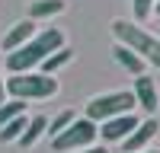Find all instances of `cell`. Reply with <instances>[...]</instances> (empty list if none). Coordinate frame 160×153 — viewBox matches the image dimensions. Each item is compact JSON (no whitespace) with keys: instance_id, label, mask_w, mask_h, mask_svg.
Instances as JSON below:
<instances>
[{"instance_id":"6da1fadb","label":"cell","mask_w":160,"mask_h":153,"mask_svg":"<svg viewBox=\"0 0 160 153\" xmlns=\"http://www.w3.org/2000/svg\"><path fill=\"white\" fill-rule=\"evenodd\" d=\"M64 45V32L61 29H38L26 45H19L16 51H10L7 54V70L10 73H26V70H38V64H42L51 51H58Z\"/></svg>"},{"instance_id":"7a4b0ae2","label":"cell","mask_w":160,"mask_h":153,"mask_svg":"<svg viewBox=\"0 0 160 153\" xmlns=\"http://www.w3.org/2000/svg\"><path fill=\"white\" fill-rule=\"evenodd\" d=\"M55 93H58V80H55L51 73L26 70V73H13V76H7V96H10V99L35 102V99H51Z\"/></svg>"},{"instance_id":"3957f363","label":"cell","mask_w":160,"mask_h":153,"mask_svg":"<svg viewBox=\"0 0 160 153\" xmlns=\"http://www.w3.org/2000/svg\"><path fill=\"white\" fill-rule=\"evenodd\" d=\"M112 35H115V42L128 45L131 51H138L148 64H154V67L160 70V38H157V35L144 32L141 26L128 22V19H115V22H112Z\"/></svg>"},{"instance_id":"277c9868","label":"cell","mask_w":160,"mask_h":153,"mask_svg":"<svg viewBox=\"0 0 160 153\" xmlns=\"http://www.w3.org/2000/svg\"><path fill=\"white\" fill-rule=\"evenodd\" d=\"M138 102H135V93L128 89H115V93H102V96H93L87 102V118L90 121H106L112 115H125V112H135Z\"/></svg>"},{"instance_id":"5b68a950","label":"cell","mask_w":160,"mask_h":153,"mask_svg":"<svg viewBox=\"0 0 160 153\" xmlns=\"http://www.w3.org/2000/svg\"><path fill=\"white\" fill-rule=\"evenodd\" d=\"M99 137V124L96 121H90L87 115L83 118H74L58 137H51V150L55 153H71V150H83L90 147L93 140Z\"/></svg>"},{"instance_id":"8992f818","label":"cell","mask_w":160,"mask_h":153,"mask_svg":"<svg viewBox=\"0 0 160 153\" xmlns=\"http://www.w3.org/2000/svg\"><path fill=\"white\" fill-rule=\"evenodd\" d=\"M138 115L135 112H125V115H112V118L99 121V137L106 140V144H122V140L138 128Z\"/></svg>"},{"instance_id":"52a82bcc","label":"cell","mask_w":160,"mask_h":153,"mask_svg":"<svg viewBox=\"0 0 160 153\" xmlns=\"http://www.w3.org/2000/svg\"><path fill=\"white\" fill-rule=\"evenodd\" d=\"M135 102H138V109H144L148 115H157L160 112V93H157V83H154V76L148 73H141L135 76Z\"/></svg>"},{"instance_id":"ba28073f","label":"cell","mask_w":160,"mask_h":153,"mask_svg":"<svg viewBox=\"0 0 160 153\" xmlns=\"http://www.w3.org/2000/svg\"><path fill=\"white\" fill-rule=\"evenodd\" d=\"M157 131H160V124H157V118L154 115H148L144 121H138V128L131 131L125 140H122V147H125V153H138V150H148V144L157 137Z\"/></svg>"},{"instance_id":"9c48e42d","label":"cell","mask_w":160,"mask_h":153,"mask_svg":"<svg viewBox=\"0 0 160 153\" xmlns=\"http://www.w3.org/2000/svg\"><path fill=\"white\" fill-rule=\"evenodd\" d=\"M112 58H115L118 67L128 70L131 76H141V73H144V67H148V61H144L138 51H131L128 45H122V42H115V45H112Z\"/></svg>"},{"instance_id":"30bf717a","label":"cell","mask_w":160,"mask_h":153,"mask_svg":"<svg viewBox=\"0 0 160 153\" xmlns=\"http://www.w3.org/2000/svg\"><path fill=\"white\" fill-rule=\"evenodd\" d=\"M35 32H38V29H35V19H19V22L10 26V32L3 35V42H0V45H3V51L10 54V51H16L19 45H26Z\"/></svg>"},{"instance_id":"8fae6325","label":"cell","mask_w":160,"mask_h":153,"mask_svg":"<svg viewBox=\"0 0 160 153\" xmlns=\"http://www.w3.org/2000/svg\"><path fill=\"white\" fill-rule=\"evenodd\" d=\"M74 61V51L68 48V45H61L58 51H51V54L42 61V64H38V70H42V73H51V76H55L61 67H68V64Z\"/></svg>"},{"instance_id":"7c38bea8","label":"cell","mask_w":160,"mask_h":153,"mask_svg":"<svg viewBox=\"0 0 160 153\" xmlns=\"http://www.w3.org/2000/svg\"><path fill=\"white\" fill-rule=\"evenodd\" d=\"M45 128H48V118H45V115H35V118H29V124H26V131L19 134L16 144H19V147H26V150L35 147V144H38V137L45 134Z\"/></svg>"},{"instance_id":"4fadbf2b","label":"cell","mask_w":160,"mask_h":153,"mask_svg":"<svg viewBox=\"0 0 160 153\" xmlns=\"http://www.w3.org/2000/svg\"><path fill=\"white\" fill-rule=\"evenodd\" d=\"M64 13V0H32L29 3V19H48Z\"/></svg>"},{"instance_id":"5bb4252c","label":"cell","mask_w":160,"mask_h":153,"mask_svg":"<svg viewBox=\"0 0 160 153\" xmlns=\"http://www.w3.org/2000/svg\"><path fill=\"white\" fill-rule=\"evenodd\" d=\"M26 124H29L26 112H22V115H16V118H10L7 124H0V140H3V144H13V140H19V134L26 131Z\"/></svg>"},{"instance_id":"9a60e30c","label":"cell","mask_w":160,"mask_h":153,"mask_svg":"<svg viewBox=\"0 0 160 153\" xmlns=\"http://www.w3.org/2000/svg\"><path fill=\"white\" fill-rule=\"evenodd\" d=\"M26 112V102L22 99H7V102H0V124H7L10 118H16V115Z\"/></svg>"},{"instance_id":"2e32d148","label":"cell","mask_w":160,"mask_h":153,"mask_svg":"<svg viewBox=\"0 0 160 153\" xmlns=\"http://www.w3.org/2000/svg\"><path fill=\"white\" fill-rule=\"evenodd\" d=\"M74 118H77L74 112H61V115H55V118L48 121V128H45V134H48V137H58V134H61V131H64V128H68V124H71Z\"/></svg>"},{"instance_id":"e0dca14e","label":"cell","mask_w":160,"mask_h":153,"mask_svg":"<svg viewBox=\"0 0 160 153\" xmlns=\"http://www.w3.org/2000/svg\"><path fill=\"white\" fill-rule=\"evenodd\" d=\"M154 3H157V0H131V10H135V19H138V22L151 19V13H154Z\"/></svg>"},{"instance_id":"ac0fdd59","label":"cell","mask_w":160,"mask_h":153,"mask_svg":"<svg viewBox=\"0 0 160 153\" xmlns=\"http://www.w3.org/2000/svg\"><path fill=\"white\" fill-rule=\"evenodd\" d=\"M0 102H7V80H3V67H0Z\"/></svg>"},{"instance_id":"d6986e66","label":"cell","mask_w":160,"mask_h":153,"mask_svg":"<svg viewBox=\"0 0 160 153\" xmlns=\"http://www.w3.org/2000/svg\"><path fill=\"white\" fill-rule=\"evenodd\" d=\"M80 153H109V150H106V147H96V144H90V147H83Z\"/></svg>"},{"instance_id":"ffe728a7","label":"cell","mask_w":160,"mask_h":153,"mask_svg":"<svg viewBox=\"0 0 160 153\" xmlns=\"http://www.w3.org/2000/svg\"><path fill=\"white\" fill-rule=\"evenodd\" d=\"M154 13H160V0H157V3H154Z\"/></svg>"},{"instance_id":"44dd1931","label":"cell","mask_w":160,"mask_h":153,"mask_svg":"<svg viewBox=\"0 0 160 153\" xmlns=\"http://www.w3.org/2000/svg\"><path fill=\"white\" fill-rule=\"evenodd\" d=\"M138 153H160V150H138Z\"/></svg>"}]
</instances>
